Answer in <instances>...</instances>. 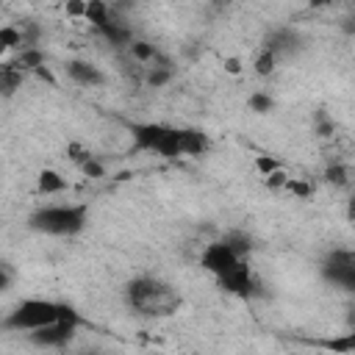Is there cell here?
Here are the masks:
<instances>
[{
  "label": "cell",
  "instance_id": "3",
  "mask_svg": "<svg viewBox=\"0 0 355 355\" xmlns=\"http://www.w3.org/2000/svg\"><path fill=\"white\" fill-rule=\"evenodd\" d=\"M89 216L92 211L86 202H47L31 211L28 227L33 233L53 236V239H72L86 230Z\"/></svg>",
  "mask_w": 355,
  "mask_h": 355
},
{
  "label": "cell",
  "instance_id": "17",
  "mask_svg": "<svg viewBox=\"0 0 355 355\" xmlns=\"http://www.w3.org/2000/svg\"><path fill=\"white\" fill-rule=\"evenodd\" d=\"M11 283H14V269H11L6 261H0V294H3V291H8V288H11Z\"/></svg>",
  "mask_w": 355,
  "mask_h": 355
},
{
  "label": "cell",
  "instance_id": "7",
  "mask_svg": "<svg viewBox=\"0 0 355 355\" xmlns=\"http://www.w3.org/2000/svg\"><path fill=\"white\" fill-rule=\"evenodd\" d=\"M322 275L327 283H333L344 291H355V252L347 247L333 250L322 261Z\"/></svg>",
  "mask_w": 355,
  "mask_h": 355
},
{
  "label": "cell",
  "instance_id": "15",
  "mask_svg": "<svg viewBox=\"0 0 355 355\" xmlns=\"http://www.w3.org/2000/svg\"><path fill=\"white\" fill-rule=\"evenodd\" d=\"M327 180L330 183H338V186H347L349 183V169L344 166V164H333V166H327Z\"/></svg>",
  "mask_w": 355,
  "mask_h": 355
},
{
  "label": "cell",
  "instance_id": "12",
  "mask_svg": "<svg viewBox=\"0 0 355 355\" xmlns=\"http://www.w3.org/2000/svg\"><path fill=\"white\" fill-rule=\"evenodd\" d=\"M14 69L19 72H31V69H42L44 67V50L42 47H22L17 50V55L8 61Z\"/></svg>",
  "mask_w": 355,
  "mask_h": 355
},
{
  "label": "cell",
  "instance_id": "1",
  "mask_svg": "<svg viewBox=\"0 0 355 355\" xmlns=\"http://www.w3.org/2000/svg\"><path fill=\"white\" fill-rule=\"evenodd\" d=\"M136 150L161 155V158H189L202 155L211 141L197 128H175L166 122H128Z\"/></svg>",
  "mask_w": 355,
  "mask_h": 355
},
{
  "label": "cell",
  "instance_id": "5",
  "mask_svg": "<svg viewBox=\"0 0 355 355\" xmlns=\"http://www.w3.org/2000/svg\"><path fill=\"white\" fill-rule=\"evenodd\" d=\"M241 263H247V255L239 252L225 236L216 239V241H208L202 250H200V266L214 277V280H222L227 277L233 269H239Z\"/></svg>",
  "mask_w": 355,
  "mask_h": 355
},
{
  "label": "cell",
  "instance_id": "16",
  "mask_svg": "<svg viewBox=\"0 0 355 355\" xmlns=\"http://www.w3.org/2000/svg\"><path fill=\"white\" fill-rule=\"evenodd\" d=\"M272 97L266 94V92H255L252 97H250V108L252 111H258V114H266V111H272Z\"/></svg>",
  "mask_w": 355,
  "mask_h": 355
},
{
  "label": "cell",
  "instance_id": "14",
  "mask_svg": "<svg viewBox=\"0 0 355 355\" xmlns=\"http://www.w3.org/2000/svg\"><path fill=\"white\" fill-rule=\"evenodd\" d=\"M277 55L275 53H269L266 47H261V53H258V58H255V75H272L275 72V67H277Z\"/></svg>",
  "mask_w": 355,
  "mask_h": 355
},
{
  "label": "cell",
  "instance_id": "8",
  "mask_svg": "<svg viewBox=\"0 0 355 355\" xmlns=\"http://www.w3.org/2000/svg\"><path fill=\"white\" fill-rule=\"evenodd\" d=\"M64 69H67L69 80L78 83V86H83V89H97V86H103L108 80L105 72L94 61H89V58H69L64 64Z\"/></svg>",
  "mask_w": 355,
  "mask_h": 355
},
{
  "label": "cell",
  "instance_id": "9",
  "mask_svg": "<svg viewBox=\"0 0 355 355\" xmlns=\"http://www.w3.org/2000/svg\"><path fill=\"white\" fill-rule=\"evenodd\" d=\"M227 294H233V297H241V300H250L252 294H255V275H252V269H250V261L247 263H241L239 269H233L227 277H222V280H216Z\"/></svg>",
  "mask_w": 355,
  "mask_h": 355
},
{
  "label": "cell",
  "instance_id": "4",
  "mask_svg": "<svg viewBox=\"0 0 355 355\" xmlns=\"http://www.w3.org/2000/svg\"><path fill=\"white\" fill-rule=\"evenodd\" d=\"M72 311V305L67 302H58V300H47V297H25L19 300L0 322L3 330H11V333H33L61 316H67Z\"/></svg>",
  "mask_w": 355,
  "mask_h": 355
},
{
  "label": "cell",
  "instance_id": "10",
  "mask_svg": "<svg viewBox=\"0 0 355 355\" xmlns=\"http://www.w3.org/2000/svg\"><path fill=\"white\" fill-rule=\"evenodd\" d=\"M67 189H69V180H67L58 169L44 166V169L36 175V191L44 194V197H58V194H64Z\"/></svg>",
  "mask_w": 355,
  "mask_h": 355
},
{
  "label": "cell",
  "instance_id": "18",
  "mask_svg": "<svg viewBox=\"0 0 355 355\" xmlns=\"http://www.w3.org/2000/svg\"><path fill=\"white\" fill-rule=\"evenodd\" d=\"M255 166L261 169V175H263V178H266V175H272L275 169H280V164H277V161H272V158H263V155H258Z\"/></svg>",
  "mask_w": 355,
  "mask_h": 355
},
{
  "label": "cell",
  "instance_id": "13",
  "mask_svg": "<svg viewBox=\"0 0 355 355\" xmlns=\"http://www.w3.org/2000/svg\"><path fill=\"white\" fill-rule=\"evenodd\" d=\"M11 50H22V28L19 25H3L0 28V64H3V55Z\"/></svg>",
  "mask_w": 355,
  "mask_h": 355
},
{
  "label": "cell",
  "instance_id": "2",
  "mask_svg": "<svg viewBox=\"0 0 355 355\" xmlns=\"http://www.w3.org/2000/svg\"><path fill=\"white\" fill-rule=\"evenodd\" d=\"M125 302L136 316L166 319L180 308V294L172 283L155 275H139L125 286Z\"/></svg>",
  "mask_w": 355,
  "mask_h": 355
},
{
  "label": "cell",
  "instance_id": "6",
  "mask_svg": "<svg viewBox=\"0 0 355 355\" xmlns=\"http://www.w3.org/2000/svg\"><path fill=\"white\" fill-rule=\"evenodd\" d=\"M80 327H83V316L72 308L67 316H61V319H55V322H50L44 327L28 333V341L33 347H42V349H61L78 336Z\"/></svg>",
  "mask_w": 355,
  "mask_h": 355
},
{
  "label": "cell",
  "instance_id": "11",
  "mask_svg": "<svg viewBox=\"0 0 355 355\" xmlns=\"http://www.w3.org/2000/svg\"><path fill=\"white\" fill-rule=\"evenodd\" d=\"M69 158H72V164H75L86 178H103V175H105V166L97 161V155H92L89 150H83L80 144H69Z\"/></svg>",
  "mask_w": 355,
  "mask_h": 355
},
{
  "label": "cell",
  "instance_id": "19",
  "mask_svg": "<svg viewBox=\"0 0 355 355\" xmlns=\"http://www.w3.org/2000/svg\"><path fill=\"white\" fill-rule=\"evenodd\" d=\"M78 355H108L105 349H100V347H86V349H80Z\"/></svg>",
  "mask_w": 355,
  "mask_h": 355
}]
</instances>
